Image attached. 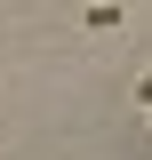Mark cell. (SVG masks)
<instances>
[{
	"mask_svg": "<svg viewBox=\"0 0 152 160\" xmlns=\"http://www.w3.org/2000/svg\"><path fill=\"white\" fill-rule=\"evenodd\" d=\"M136 96H144V112H152V72H144V80H136Z\"/></svg>",
	"mask_w": 152,
	"mask_h": 160,
	"instance_id": "1",
	"label": "cell"
}]
</instances>
